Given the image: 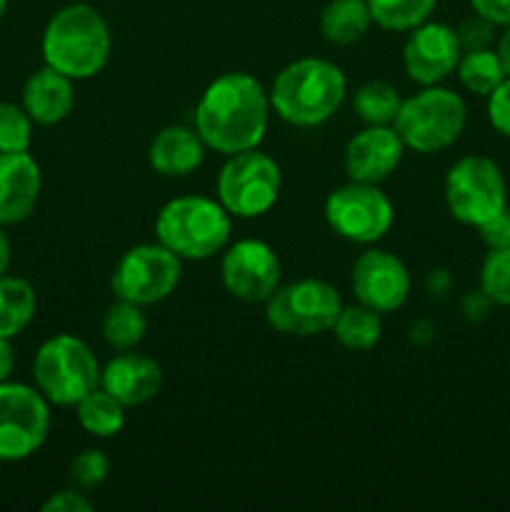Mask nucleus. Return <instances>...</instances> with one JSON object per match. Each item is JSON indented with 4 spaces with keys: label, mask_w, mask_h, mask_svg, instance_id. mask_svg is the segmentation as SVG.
Segmentation results:
<instances>
[{
    "label": "nucleus",
    "mask_w": 510,
    "mask_h": 512,
    "mask_svg": "<svg viewBox=\"0 0 510 512\" xmlns=\"http://www.w3.org/2000/svg\"><path fill=\"white\" fill-rule=\"evenodd\" d=\"M443 198L458 223L480 228L508 205V185L500 165L488 155H465L445 173Z\"/></svg>",
    "instance_id": "1a4fd4ad"
},
{
    "label": "nucleus",
    "mask_w": 510,
    "mask_h": 512,
    "mask_svg": "<svg viewBox=\"0 0 510 512\" xmlns=\"http://www.w3.org/2000/svg\"><path fill=\"white\" fill-rule=\"evenodd\" d=\"M33 120L23 105L0 100V153H25L33 143Z\"/></svg>",
    "instance_id": "c756f323"
},
{
    "label": "nucleus",
    "mask_w": 510,
    "mask_h": 512,
    "mask_svg": "<svg viewBox=\"0 0 510 512\" xmlns=\"http://www.w3.org/2000/svg\"><path fill=\"white\" fill-rule=\"evenodd\" d=\"M45 65L70 80H90L108 65L113 35L108 20L88 3H68L50 15L40 40Z\"/></svg>",
    "instance_id": "f03ea898"
},
{
    "label": "nucleus",
    "mask_w": 510,
    "mask_h": 512,
    "mask_svg": "<svg viewBox=\"0 0 510 512\" xmlns=\"http://www.w3.org/2000/svg\"><path fill=\"white\" fill-rule=\"evenodd\" d=\"M38 295L25 278L0 275V338H10L23 333L35 318Z\"/></svg>",
    "instance_id": "4be33fe9"
},
{
    "label": "nucleus",
    "mask_w": 510,
    "mask_h": 512,
    "mask_svg": "<svg viewBox=\"0 0 510 512\" xmlns=\"http://www.w3.org/2000/svg\"><path fill=\"white\" fill-rule=\"evenodd\" d=\"M5 10H8V0H0V20H3Z\"/></svg>",
    "instance_id": "79ce46f5"
},
{
    "label": "nucleus",
    "mask_w": 510,
    "mask_h": 512,
    "mask_svg": "<svg viewBox=\"0 0 510 512\" xmlns=\"http://www.w3.org/2000/svg\"><path fill=\"white\" fill-rule=\"evenodd\" d=\"M473 13L483 15L495 28H508L510 25V0H470Z\"/></svg>",
    "instance_id": "c9c22d12"
},
{
    "label": "nucleus",
    "mask_w": 510,
    "mask_h": 512,
    "mask_svg": "<svg viewBox=\"0 0 510 512\" xmlns=\"http://www.w3.org/2000/svg\"><path fill=\"white\" fill-rule=\"evenodd\" d=\"M403 98L388 80H368L353 93V113L363 125H393Z\"/></svg>",
    "instance_id": "bb28decb"
},
{
    "label": "nucleus",
    "mask_w": 510,
    "mask_h": 512,
    "mask_svg": "<svg viewBox=\"0 0 510 512\" xmlns=\"http://www.w3.org/2000/svg\"><path fill=\"white\" fill-rule=\"evenodd\" d=\"M263 305L270 330L295 338H313L330 333L335 318L343 310V298L328 280L300 278L293 283H280Z\"/></svg>",
    "instance_id": "0eeeda50"
},
{
    "label": "nucleus",
    "mask_w": 510,
    "mask_h": 512,
    "mask_svg": "<svg viewBox=\"0 0 510 512\" xmlns=\"http://www.w3.org/2000/svg\"><path fill=\"white\" fill-rule=\"evenodd\" d=\"M283 173L273 155L260 148L228 155L218 173L215 193L233 218L253 220L268 213L280 198Z\"/></svg>",
    "instance_id": "6e6552de"
},
{
    "label": "nucleus",
    "mask_w": 510,
    "mask_h": 512,
    "mask_svg": "<svg viewBox=\"0 0 510 512\" xmlns=\"http://www.w3.org/2000/svg\"><path fill=\"white\" fill-rule=\"evenodd\" d=\"M208 145L198 130L188 125H168L160 130L148 148L150 168L165 178H188L203 165Z\"/></svg>",
    "instance_id": "aec40b11"
},
{
    "label": "nucleus",
    "mask_w": 510,
    "mask_h": 512,
    "mask_svg": "<svg viewBox=\"0 0 510 512\" xmlns=\"http://www.w3.org/2000/svg\"><path fill=\"white\" fill-rule=\"evenodd\" d=\"M270 105L268 90L250 73H223L210 80L195 105L193 128L220 155L260 148L268 133Z\"/></svg>",
    "instance_id": "f257e3e1"
},
{
    "label": "nucleus",
    "mask_w": 510,
    "mask_h": 512,
    "mask_svg": "<svg viewBox=\"0 0 510 512\" xmlns=\"http://www.w3.org/2000/svg\"><path fill=\"white\" fill-rule=\"evenodd\" d=\"M478 230L480 240L490 248H505L510 245V208L505 205L498 215H493L490 220H485Z\"/></svg>",
    "instance_id": "f704fd0d"
},
{
    "label": "nucleus",
    "mask_w": 510,
    "mask_h": 512,
    "mask_svg": "<svg viewBox=\"0 0 510 512\" xmlns=\"http://www.w3.org/2000/svg\"><path fill=\"white\" fill-rule=\"evenodd\" d=\"M468 123V105L463 95L443 85H425L400 103L393 128L405 148L420 155H433L450 148L463 135Z\"/></svg>",
    "instance_id": "39448f33"
},
{
    "label": "nucleus",
    "mask_w": 510,
    "mask_h": 512,
    "mask_svg": "<svg viewBox=\"0 0 510 512\" xmlns=\"http://www.w3.org/2000/svg\"><path fill=\"white\" fill-rule=\"evenodd\" d=\"M350 288L355 303L380 315H390L408 303L413 280L398 255L383 248H368L355 258L350 270Z\"/></svg>",
    "instance_id": "4468645a"
},
{
    "label": "nucleus",
    "mask_w": 510,
    "mask_h": 512,
    "mask_svg": "<svg viewBox=\"0 0 510 512\" xmlns=\"http://www.w3.org/2000/svg\"><path fill=\"white\" fill-rule=\"evenodd\" d=\"M10 260H13V248H10L8 233H5L3 225H0V275L8 273Z\"/></svg>",
    "instance_id": "ea45409f"
},
{
    "label": "nucleus",
    "mask_w": 510,
    "mask_h": 512,
    "mask_svg": "<svg viewBox=\"0 0 510 512\" xmlns=\"http://www.w3.org/2000/svg\"><path fill=\"white\" fill-rule=\"evenodd\" d=\"M455 35H458V43L463 53H468V50H483L495 43V25L490 20H485L483 15L473 13L455 28Z\"/></svg>",
    "instance_id": "2f4dec72"
},
{
    "label": "nucleus",
    "mask_w": 510,
    "mask_h": 512,
    "mask_svg": "<svg viewBox=\"0 0 510 512\" xmlns=\"http://www.w3.org/2000/svg\"><path fill=\"white\" fill-rule=\"evenodd\" d=\"M100 363L85 340L58 333L45 340L33 358L35 388L55 408H75L100 385Z\"/></svg>",
    "instance_id": "423d86ee"
},
{
    "label": "nucleus",
    "mask_w": 510,
    "mask_h": 512,
    "mask_svg": "<svg viewBox=\"0 0 510 512\" xmlns=\"http://www.w3.org/2000/svg\"><path fill=\"white\" fill-rule=\"evenodd\" d=\"M125 410L128 408L120 400H115L108 390L98 385L93 393H88L75 405V418L85 433L98 440H108L125 428Z\"/></svg>",
    "instance_id": "393cba45"
},
{
    "label": "nucleus",
    "mask_w": 510,
    "mask_h": 512,
    "mask_svg": "<svg viewBox=\"0 0 510 512\" xmlns=\"http://www.w3.org/2000/svg\"><path fill=\"white\" fill-rule=\"evenodd\" d=\"M15 370V350L10 345V338H0V383L10 380Z\"/></svg>",
    "instance_id": "58836bf2"
},
{
    "label": "nucleus",
    "mask_w": 510,
    "mask_h": 512,
    "mask_svg": "<svg viewBox=\"0 0 510 512\" xmlns=\"http://www.w3.org/2000/svg\"><path fill=\"white\" fill-rule=\"evenodd\" d=\"M365 3L378 28L390 33H410L420 23L430 20L438 0H365Z\"/></svg>",
    "instance_id": "cd10ccee"
},
{
    "label": "nucleus",
    "mask_w": 510,
    "mask_h": 512,
    "mask_svg": "<svg viewBox=\"0 0 510 512\" xmlns=\"http://www.w3.org/2000/svg\"><path fill=\"white\" fill-rule=\"evenodd\" d=\"M460 55L463 50H460L455 28L438 23V20H425L405 38L403 70L420 88L440 85L455 73Z\"/></svg>",
    "instance_id": "2eb2a0df"
},
{
    "label": "nucleus",
    "mask_w": 510,
    "mask_h": 512,
    "mask_svg": "<svg viewBox=\"0 0 510 512\" xmlns=\"http://www.w3.org/2000/svg\"><path fill=\"white\" fill-rule=\"evenodd\" d=\"M148 333V318L143 308L128 300H115L100 320V335L110 350H135Z\"/></svg>",
    "instance_id": "b1692460"
},
{
    "label": "nucleus",
    "mask_w": 510,
    "mask_h": 512,
    "mask_svg": "<svg viewBox=\"0 0 510 512\" xmlns=\"http://www.w3.org/2000/svg\"><path fill=\"white\" fill-rule=\"evenodd\" d=\"M68 473H70V483H73L75 488L90 493V490L100 488V485L108 480L110 458L103 453V450L88 448L70 460Z\"/></svg>",
    "instance_id": "7c9ffc66"
},
{
    "label": "nucleus",
    "mask_w": 510,
    "mask_h": 512,
    "mask_svg": "<svg viewBox=\"0 0 510 512\" xmlns=\"http://www.w3.org/2000/svg\"><path fill=\"white\" fill-rule=\"evenodd\" d=\"M233 233V215L208 195H178L155 215V240L180 260H208L223 253Z\"/></svg>",
    "instance_id": "20e7f679"
},
{
    "label": "nucleus",
    "mask_w": 510,
    "mask_h": 512,
    "mask_svg": "<svg viewBox=\"0 0 510 512\" xmlns=\"http://www.w3.org/2000/svg\"><path fill=\"white\" fill-rule=\"evenodd\" d=\"M480 293L493 305L510 308V245L505 248H490L480 265Z\"/></svg>",
    "instance_id": "c85d7f7f"
},
{
    "label": "nucleus",
    "mask_w": 510,
    "mask_h": 512,
    "mask_svg": "<svg viewBox=\"0 0 510 512\" xmlns=\"http://www.w3.org/2000/svg\"><path fill=\"white\" fill-rule=\"evenodd\" d=\"M323 215L338 238L355 245H375L393 228L395 205L380 185L348 180L325 198Z\"/></svg>",
    "instance_id": "9d476101"
},
{
    "label": "nucleus",
    "mask_w": 510,
    "mask_h": 512,
    "mask_svg": "<svg viewBox=\"0 0 510 512\" xmlns=\"http://www.w3.org/2000/svg\"><path fill=\"white\" fill-rule=\"evenodd\" d=\"M43 173L33 155L0 153V225H20L35 213Z\"/></svg>",
    "instance_id": "a211bd4d"
},
{
    "label": "nucleus",
    "mask_w": 510,
    "mask_h": 512,
    "mask_svg": "<svg viewBox=\"0 0 510 512\" xmlns=\"http://www.w3.org/2000/svg\"><path fill=\"white\" fill-rule=\"evenodd\" d=\"M93 508L95 505L93 500L88 498V493L75 488V485L58 490V493H53L43 505H40L43 512H90Z\"/></svg>",
    "instance_id": "72a5a7b5"
},
{
    "label": "nucleus",
    "mask_w": 510,
    "mask_h": 512,
    "mask_svg": "<svg viewBox=\"0 0 510 512\" xmlns=\"http://www.w3.org/2000/svg\"><path fill=\"white\" fill-rule=\"evenodd\" d=\"M488 120L495 133L510 138V75L488 95Z\"/></svg>",
    "instance_id": "473e14b6"
},
{
    "label": "nucleus",
    "mask_w": 510,
    "mask_h": 512,
    "mask_svg": "<svg viewBox=\"0 0 510 512\" xmlns=\"http://www.w3.org/2000/svg\"><path fill=\"white\" fill-rule=\"evenodd\" d=\"M490 305H493V303H490V300L485 298V295L480 293V288H478L475 293L465 295L463 305H460V308H463V315L468 320H483L485 315H488Z\"/></svg>",
    "instance_id": "e433bc0d"
},
{
    "label": "nucleus",
    "mask_w": 510,
    "mask_h": 512,
    "mask_svg": "<svg viewBox=\"0 0 510 512\" xmlns=\"http://www.w3.org/2000/svg\"><path fill=\"white\" fill-rule=\"evenodd\" d=\"M450 285H453V280H450L448 270H443V268L430 270L428 278H425V290H428L430 295H438V298L448 295Z\"/></svg>",
    "instance_id": "4c0bfd02"
},
{
    "label": "nucleus",
    "mask_w": 510,
    "mask_h": 512,
    "mask_svg": "<svg viewBox=\"0 0 510 512\" xmlns=\"http://www.w3.org/2000/svg\"><path fill=\"white\" fill-rule=\"evenodd\" d=\"M495 53L500 55V63H503L505 73L510 75V25L505 28V33L498 38V48H495Z\"/></svg>",
    "instance_id": "a19ab883"
},
{
    "label": "nucleus",
    "mask_w": 510,
    "mask_h": 512,
    "mask_svg": "<svg viewBox=\"0 0 510 512\" xmlns=\"http://www.w3.org/2000/svg\"><path fill=\"white\" fill-rule=\"evenodd\" d=\"M273 113L293 128L328 123L348 95V80L325 58H298L275 75L268 90Z\"/></svg>",
    "instance_id": "7ed1b4c3"
},
{
    "label": "nucleus",
    "mask_w": 510,
    "mask_h": 512,
    "mask_svg": "<svg viewBox=\"0 0 510 512\" xmlns=\"http://www.w3.org/2000/svg\"><path fill=\"white\" fill-rule=\"evenodd\" d=\"M220 255V280L235 300L250 305L265 303L278 290L283 268L273 245L265 240H235Z\"/></svg>",
    "instance_id": "ddd939ff"
},
{
    "label": "nucleus",
    "mask_w": 510,
    "mask_h": 512,
    "mask_svg": "<svg viewBox=\"0 0 510 512\" xmlns=\"http://www.w3.org/2000/svg\"><path fill=\"white\" fill-rule=\"evenodd\" d=\"M50 433V403L35 385L0 383V463L38 453Z\"/></svg>",
    "instance_id": "f8f14e48"
},
{
    "label": "nucleus",
    "mask_w": 510,
    "mask_h": 512,
    "mask_svg": "<svg viewBox=\"0 0 510 512\" xmlns=\"http://www.w3.org/2000/svg\"><path fill=\"white\" fill-rule=\"evenodd\" d=\"M370 25L373 18L365 0H328L320 10V33L330 45H355L365 38Z\"/></svg>",
    "instance_id": "412c9836"
},
{
    "label": "nucleus",
    "mask_w": 510,
    "mask_h": 512,
    "mask_svg": "<svg viewBox=\"0 0 510 512\" xmlns=\"http://www.w3.org/2000/svg\"><path fill=\"white\" fill-rule=\"evenodd\" d=\"M405 150L393 125H365L345 145V175L355 183H385L400 168Z\"/></svg>",
    "instance_id": "dca6fc26"
},
{
    "label": "nucleus",
    "mask_w": 510,
    "mask_h": 512,
    "mask_svg": "<svg viewBox=\"0 0 510 512\" xmlns=\"http://www.w3.org/2000/svg\"><path fill=\"white\" fill-rule=\"evenodd\" d=\"M455 73H458L460 85L468 93L480 95V98H488L508 78L503 63H500V55L493 48L468 50V53H463Z\"/></svg>",
    "instance_id": "a878e982"
},
{
    "label": "nucleus",
    "mask_w": 510,
    "mask_h": 512,
    "mask_svg": "<svg viewBox=\"0 0 510 512\" xmlns=\"http://www.w3.org/2000/svg\"><path fill=\"white\" fill-rule=\"evenodd\" d=\"M330 333L350 353H365V350H373L383 338V315L360 303L343 305Z\"/></svg>",
    "instance_id": "5701e85b"
},
{
    "label": "nucleus",
    "mask_w": 510,
    "mask_h": 512,
    "mask_svg": "<svg viewBox=\"0 0 510 512\" xmlns=\"http://www.w3.org/2000/svg\"><path fill=\"white\" fill-rule=\"evenodd\" d=\"M100 388L108 390L125 408L150 403L163 388V368L155 358L135 350H123L100 370Z\"/></svg>",
    "instance_id": "f3484780"
},
{
    "label": "nucleus",
    "mask_w": 510,
    "mask_h": 512,
    "mask_svg": "<svg viewBox=\"0 0 510 512\" xmlns=\"http://www.w3.org/2000/svg\"><path fill=\"white\" fill-rule=\"evenodd\" d=\"M73 83L75 80H70L68 75L58 73L50 65H43L40 70L30 73L23 83L20 105L35 125L50 128V125L63 123L75 108Z\"/></svg>",
    "instance_id": "6ab92c4d"
},
{
    "label": "nucleus",
    "mask_w": 510,
    "mask_h": 512,
    "mask_svg": "<svg viewBox=\"0 0 510 512\" xmlns=\"http://www.w3.org/2000/svg\"><path fill=\"white\" fill-rule=\"evenodd\" d=\"M183 275V260L165 245L140 243L120 255L110 275V290L115 298L148 308L163 303L175 293Z\"/></svg>",
    "instance_id": "9b49d317"
}]
</instances>
